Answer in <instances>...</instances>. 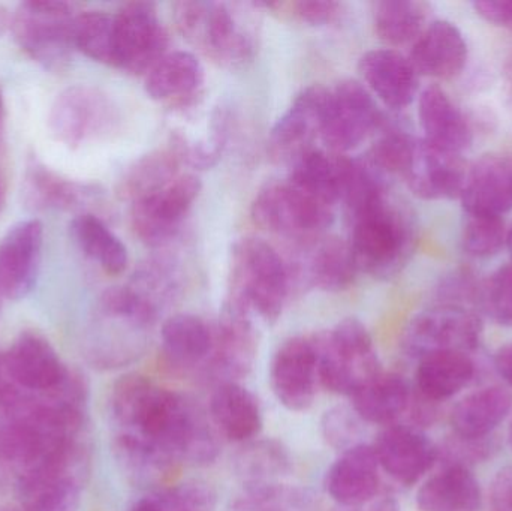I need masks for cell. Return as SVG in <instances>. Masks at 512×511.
<instances>
[{"label":"cell","mask_w":512,"mask_h":511,"mask_svg":"<svg viewBox=\"0 0 512 511\" xmlns=\"http://www.w3.org/2000/svg\"><path fill=\"white\" fill-rule=\"evenodd\" d=\"M110 410L116 435L141 441L176 465L206 467L218 458V432L206 413L144 375H125L114 384Z\"/></svg>","instance_id":"6da1fadb"},{"label":"cell","mask_w":512,"mask_h":511,"mask_svg":"<svg viewBox=\"0 0 512 511\" xmlns=\"http://www.w3.org/2000/svg\"><path fill=\"white\" fill-rule=\"evenodd\" d=\"M174 21L183 38L222 68L252 62L259 47L258 3L177 2Z\"/></svg>","instance_id":"7a4b0ae2"},{"label":"cell","mask_w":512,"mask_h":511,"mask_svg":"<svg viewBox=\"0 0 512 511\" xmlns=\"http://www.w3.org/2000/svg\"><path fill=\"white\" fill-rule=\"evenodd\" d=\"M159 312L131 285L110 287L99 297L86 339L87 360L99 369L137 362L149 347Z\"/></svg>","instance_id":"3957f363"},{"label":"cell","mask_w":512,"mask_h":511,"mask_svg":"<svg viewBox=\"0 0 512 511\" xmlns=\"http://www.w3.org/2000/svg\"><path fill=\"white\" fill-rule=\"evenodd\" d=\"M351 219L349 246L358 272L379 279L396 276L408 263L417 242L411 210L387 192Z\"/></svg>","instance_id":"277c9868"},{"label":"cell","mask_w":512,"mask_h":511,"mask_svg":"<svg viewBox=\"0 0 512 511\" xmlns=\"http://www.w3.org/2000/svg\"><path fill=\"white\" fill-rule=\"evenodd\" d=\"M291 288L289 264L270 243L256 237H243L234 243L228 300L273 324L282 315Z\"/></svg>","instance_id":"5b68a950"},{"label":"cell","mask_w":512,"mask_h":511,"mask_svg":"<svg viewBox=\"0 0 512 511\" xmlns=\"http://www.w3.org/2000/svg\"><path fill=\"white\" fill-rule=\"evenodd\" d=\"M90 473L86 437L63 447L20 474L18 498L23 511H78Z\"/></svg>","instance_id":"8992f818"},{"label":"cell","mask_w":512,"mask_h":511,"mask_svg":"<svg viewBox=\"0 0 512 511\" xmlns=\"http://www.w3.org/2000/svg\"><path fill=\"white\" fill-rule=\"evenodd\" d=\"M319 384L328 392L351 398L382 372L372 335L357 318H345L334 329L318 333Z\"/></svg>","instance_id":"52a82bcc"},{"label":"cell","mask_w":512,"mask_h":511,"mask_svg":"<svg viewBox=\"0 0 512 511\" xmlns=\"http://www.w3.org/2000/svg\"><path fill=\"white\" fill-rule=\"evenodd\" d=\"M74 8L56 0H30L18 5L11 30L18 47L50 71H62L75 50Z\"/></svg>","instance_id":"ba28073f"},{"label":"cell","mask_w":512,"mask_h":511,"mask_svg":"<svg viewBox=\"0 0 512 511\" xmlns=\"http://www.w3.org/2000/svg\"><path fill=\"white\" fill-rule=\"evenodd\" d=\"M252 221L262 230L307 245L321 239L333 224V207L286 182L265 185L251 207Z\"/></svg>","instance_id":"9c48e42d"},{"label":"cell","mask_w":512,"mask_h":511,"mask_svg":"<svg viewBox=\"0 0 512 511\" xmlns=\"http://www.w3.org/2000/svg\"><path fill=\"white\" fill-rule=\"evenodd\" d=\"M48 120L56 140L77 149L113 132L119 123V111L104 90L77 84L56 96Z\"/></svg>","instance_id":"30bf717a"},{"label":"cell","mask_w":512,"mask_h":511,"mask_svg":"<svg viewBox=\"0 0 512 511\" xmlns=\"http://www.w3.org/2000/svg\"><path fill=\"white\" fill-rule=\"evenodd\" d=\"M483 323L474 311L462 305H439L412 318L403 336L409 356L432 353H471L480 344Z\"/></svg>","instance_id":"8fae6325"},{"label":"cell","mask_w":512,"mask_h":511,"mask_svg":"<svg viewBox=\"0 0 512 511\" xmlns=\"http://www.w3.org/2000/svg\"><path fill=\"white\" fill-rule=\"evenodd\" d=\"M167 29L153 3L134 2L114 14V66L146 75L168 53Z\"/></svg>","instance_id":"7c38bea8"},{"label":"cell","mask_w":512,"mask_h":511,"mask_svg":"<svg viewBox=\"0 0 512 511\" xmlns=\"http://www.w3.org/2000/svg\"><path fill=\"white\" fill-rule=\"evenodd\" d=\"M372 93L355 80H343L330 90L322 141L334 153L351 152L382 125Z\"/></svg>","instance_id":"4fadbf2b"},{"label":"cell","mask_w":512,"mask_h":511,"mask_svg":"<svg viewBox=\"0 0 512 511\" xmlns=\"http://www.w3.org/2000/svg\"><path fill=\"white\" fill-rule=\"evenodd\" d=\"M201 192L195 174H180L165 188L132 203V228L146 245L162 246L173 240Z\"/></svg>","instance_id":"5bb4252c"},{"label":"cell","mask_w":512,"mask_h":511,"mask_svg":"<svg viewBox=\"0 0 512 511\" xmlns=\"http://www.w3.org/2000/svg\"><path fill=\"white\" fill-rule=\"evenodd\" d=\"M213 332L215 344L204 369L218 378L219 384L228 381L239 383L251 374L258 356L254 315L243 306L227 300Z\"/></svg>","instance_id":"9a60e30c"},{"label":"cell","mask_w":512,"mask_h":511,"mask_svg":"<svg viewBox=\"0 0 512 511\" xmlns=\"http://www.w3.org/2000/svg\"><path fill=\"white\" fill-rule=\"evenodd\" d=\"M319 384L318 350L313 336H294L279 345L270 365V387L280 405L309 410Z\"/></svg>","instance_id":"2e32d148"},{"label":"cell","mask_w":512,"mask_h":511,"mask_svg":"<svg viewBox=\"0 0 512 511\" xmlns=\"http://www.w3.org/2000/svg\"><path fill=\"white\" fill-rule=\"evenodd\" d=\"M330 90L313 84L301 90L288 110L271 129V156L280 162H294L312 150L313 141L321 137L324 128Z\"/></svg>","instance_id":"e0dca14e"},{"label":"cell","mask_w":512,"mask_h":511,"mask_svg":"<svg viewBox=\"0 0 512 511\" xmlns=\"http://www.w3.org/2000/svg\"><path fill=\"white\" fill-rule=\"evenodd\" d=\"M44 248V225L26 219L9 228L0 239V297L20 300L38 281Z\"/></svg>","instance_id":"ac0fdd59"},{"label":"cell","mask_w":512,"mask_h":511,"mask_svg":"<svg viewBox=\"0 0 512 511\" xmlns=\"http://www.w3.org/2000/svg\"><path fill=\"white\" fill-rule=\"evenodd\" d=\"M203 95L182 107L171 108L174 117L186 120L185 126L173 129L171 149L182 164L194 168L213 167L224 152L228 137V120L221 108L201 113Z\"/></svg>","instance_id":"d6986e66"},{"label":"cell","mask_w":512,"mask_h":511,"mask_svg":"<svg viewBox=\"0 0 512 511\" xmlns=\"http://www.w3.org/2000/svg\"><path fill=\"white\" fill-rule=\"evenodd\" d=\"M466 173L462 156L432 146L424 138H415L402 179L418 198L453 200L462 194Z\"/></svg>","instance_id":"ffe728a7"},{"label":"cell","mask_w":512,"mask_h":511,"mask_svg":"<svg viewBox=\"0 0 512 511\" xmlns=\"http://www.w3.org/2000/svg\"><path fill=\"white\" fill-rule=\"evenodd\" d=\"M12 383L26 393H45L65 381L71 369L62 362L56 348L45 336L24 332L3 353Z\"/></svg>","instance_id":"44dd1931"},{"label":"cell","mask_w":512,"mask_h":511,"mask_svg":"<svg viewBox=\"0 0 512 511\" xmlns=\"http://www.w3.org/2000/svg\"><path fill=\"white\" fill-rule=\"evenodd\" d=\"M379 467L400 485L420 482L439 458L435 444L417 428L387 426L373 444Z\"/></svg>","instance_id":"7402d4cb"},{"label":"cell","mask_w":512,"mask_h":511,"mask_svg":"<svg viewBox=\"0 0 512 511\" xmlns=\"http://www.w3.org/2000/svg\"><path fill=\"white\" fill-rule=\"evenodd\" d=\"M358 71L367 84V90L378 96L387 107L402 110L417 98L420 75L409 57L391 48L367 51Z\"/></svg>","instance_id":"603a6c76"},{"label":"cell","mask_w":512,"mask_h":511,"mask_svg":"<svg viewBox=\"0 0 512 511\" xmlns=\"http://www.w3.org/2000/svg\"><path fill=\"white\" fill-rule=\"evenodd\" d=\"M378 459L372 446L346 450L325 474V491L342 509L361 506L379 494Z\"/></svg>","instance_id":"cb8c5ba5"},{"label":"cell","mask_w":512,"mask_h":511,"mask_svg":"<svg viewBox=\"0 0 512 511\" xmlns=\"http://www.w3.org/2000/svg\"><path fill=\"white\" fill-rule=\"evenodd\" d=\"M466 215L499 216L512 209V161L489 155L466 173L460 194Z\"/></svg>","instance_id":"d4e9b609"},{"label":"cell","mask_w":512,"mask_h":511,"mask_svg":"<svg viewBox=\"0 0 512 511\" xmlns=\"http://www.w3.org/2000/svg\"><path fill=\"white\" fill-rule=\"evenodd\" d=\"M409 60L418 75L450 80L465 69L468 44L456 24L433 21L412 45Z\"/></svg>","instance_id":"484cf974"},{"label":"cell","mask_w":512,"mask_h":511,"mask_svg":"<svg viewBox=\"0 0 512 511\" xmlns=\"http://www.w3.org/2000/svg\"><path fill=\"white\" fill-rule=\"evenodd\" d=\"M309 254L303 264H298L292 279H304L310 287L327 293L348 290L357 278V264L349 242L339 237H324L307 243Z\"/></svg>","instance_id":"4316f807"},{"label":"cell","mask_w":512,"mask_h":511,"mask_svg":"<svg viewBox=\"0 0 512 511\" xmlns=\"http://www.w3.org/2000/svg\"><path fill=\"white\" fill-rule=\"evenodd\" d=\"M204 68L189 51H173L146 74V92L170 108L182 107L203 95Z\"/></svg>","instance_id":"83f0119b"},{"label":"cell","mask_w":512,"mask_h":511,"mask_svg":"<svg viewBox=\"0 0 512 511\" xmlns=\"http://www.w3.org/2000/svg\"><path fill=\"white\" fill-rule=\"evenodd\" d=\"M418 117L424 140L447 152L462 155L472 144V129L465 114L438 86L423 90L418 101Z\"/></svg>","instance_id":"f1b7e54d"},{"label":"cell","mask_w":512,"mask_h":511,"mask_svg":"<svg viewBox=\"0 0 512 511\" xmlns=\"http://www.w3.org/2000/svg\"><path fill=\"white\" fill-rule=\"evenodd\" d=\"M352 159L346 155L309 150L292 162L289 182L310 197L333 207L343 201Z\"/></svg>","instance_id":"f546056e"},{"label":"cell","mask_w":512,"mask_h":511,"mask_svg":"<svg viewBox=\"0 0 512 511\" xmlns=\"http://www.w3.org/2000/svg\"><path fill=\"white\" fill-rule=\"evenodd\" d=\"M210 419L227 440L237 444L258 438L264 425L261 405L254 393L234 381L216 387L210 401Z\"/></svg>","instance_id":"4dcf8cb0"},{"label":"cell","mask_w":512,"mask_h":511,"mask_svg":"<svg viewBox=\"0 0 512 511\" xmlns=\"http://www.w3.org/2000/svg\"><path fill=\"white\" fill-rule=\"evenodd\" d=\"M161 341L168 365L179 371H194L209 363L215 332L197 315L177 314L162 324Z\"/></svg>","instance_id":"1f68e13d"},{"label":"cell","mask_w":512,"mask_h":511,"mask_svg":"<svg viewBox=\"0 0 512 511\" xmlns=\"http://www.w3.org/2000/svg\"><path fill=\"white\" fill-rule=\"evenodd\" d=\"M355 413L364 423L379 426L397 425L411 408L412 390L408 381L391 372H379L351 396Z\"/></svg>","instance_id":"d6a6232c"},{"label":"cell","mask_w":512,"mask_h":511,"mask_svg":"<svg viewBox=\"0 0 512 511\" xmlns=\"http://www.w3.org/2000/svg\"><path fill=\"white\" fill-rule=\"evenodd\" d=\"M420 511H480V483L465 467H445L430 477L417 494Z\"/></svg>","instance_id":"836d02e7"},{"label":"cell","mask_w":512,"mask_h":511,"mask_svg":"<svg viewBox=\"0 0 512 511\" xmlns=\"http://www.w3.org/2000/svg\"><path fill=\"white\" fill-rule=\"evenodd\" d=\"M512 408V395L505 387L493 386L471 393L454 408L451 422L457 437L481 440L504 422Z\"/></svg>","instance_id":"e575fe53"},{"label":"cell","mask_w":512,"mask_h":511,"mask_svg":"<svg viewBox=\"0 0 512 511\" xmlns=\"http://www.w3.org/2000/svg\"><path fill=\"white\" fill-rule=\"evenodd\" d=\"M474 374L475 365L469 354L444 351L421 357L415 380L421 398L436 404L465 389Z\"/></svg>","instance_id":"d590c367"},{"label":"cell","mask_w":512,"mask_h":511,"mask_svg":"<svg viewBox=\"0 0 512 511\" xmlns=\"http://www.w3.org/2000/svg\"><path fill=\"white\" fill-rule=\"evenodd\" d=\"M92 194L87 186L66 179L39 162L27 167L23 195L27 207L38 212L71 210L80 206Z\"/></svg>","instance_id":"8d00e7d4"},{"label":"cell","mask_w":512,"mask_h":511,"mask_svg":"<svg viewBox=\"0 0 512 511\" xmlns=\"http://www.w3.org/2000/svg\"><path fill=\"white\" fill-rule=\"evenodd\" d=\"M71 234L83 254L108 275H122L128 269V249L98 216L78 215L71 222Z\"/></svg>","instance_id":"74e56055"},{"label":"cell","mask_w":512,"mask_h":511,"mask_svg":"<svg viewBox=\"0 0 512 511\" xmlns=\"http://www.w3.org/2000/svg\"><path fill=\"white\" fill-rule=\"evenodd\" d=\"M180 165L182 161L171 146L147 153L125 171L117 192L123 200L135 203L177 179L180 176Z\"/></svg>","instance_id":"f35d334b"},{"label":"cell","mask_w":512,"mask_h":511,"mask_svg":"<svg viewBox=\"0 0 512 511\" xmlns=\"http://www.w3.org/2000/svg\"><path fill=\"white\" fill-rule=\"evenodd\" d=\"M292 470V458L280 441H249L234 458V471L245 482V486L280 482Z\"/></svg>","instance_id":"ab89813d"},{"label":"cell","mask_w":512,"mask_h":511,"mask_svg":"<svg viewBox=\"0 0 512 511\" xmlns=\"http://www.w3.org/2000/svg\"><path fill=\"white\" fill-rule=\"evenodd\" d=\"M430 6L415 0L373 3V24L379 39L393 47L415 42L426 29Z\"/></svg>","instance_id":"60d3db41"},{"label":"cell","mask_w":512,"mask_h":511,"mask_svg":"<svg viewBox=\"0 0 512 511\" xmlns=\"http://www.w3.org/2000/svg\"><path fill=\"white\" fill-rule=\"evenodd\" d=\"M114 455L129 482L140 488L161 489L179 465L134 438L114 435Z\"/></svg>","instance_id":"b9f144b4"},{"label":"cell","mask_w":512,"mask_h":511,"mask_svg":"<svg viewBox=\"0 0 512 511\" xmlns=\"http://www.w3.org/2000/svg\"><path fill=\"white\" fill-rule=\"evenodd\" d=\"M227 511H322L312 491L286 483L245 486Z\"/></svg>","instance_id":"7bdbcfd3"},{"label":"cell","mask_w":512,"mask_h":511,"mask_svg":"<svg viewBox=\"0 0 512 511\" xmlns=\"http://www.w3.org/2000/svg\"><path fill=\"white\" fill-rule=\"evenodd\" d=\"M75 48L95 62L114 66V14L87 11L77 15Z\"/></svg>","instance_id":"ee69618b"},{"label":"cell","mask_w":512,"mask_h":511,"mask_svg":"<svg viewBox=\"0 0 512 511\" xmlns=\"http://www.w3.org/2000/svg\"><path fill=\"white\" fill-rule=\"evenodd\" d=\"M161 511H216L218 494L204 480H185L152 494Z\"/></svg>","instance_id":"f6af8a7d"},{"label":"cell","mask_w":512,"mask_h":511,"mask_svg":"<svg viewBox=\"0 0 512 511\" xmlns=\"http://www.w3.org/2000/svg\"><path fill=\"white\" fill-rule=\"evenodd\" d=\"M508 230L499 216L466 215L462 243L466 254L489 258L507 245Z\"/></svg>","instance_id":"bcb514c9"},{"label":"cell","mask_w":512,"mask_h":511,"mask_svg":"<svg viewBox=\"0 0 512 511\" xmlns=\"http://www.w3.org/2000/svg\"><path fill=\"white\" fill-rule=\"evenodd\" d=\"M414 143L415 137L408 132L390 129L373 144L366 159L385 176L402 177Z\"/></svg>","instance_id":"7dc6e473"},{"label":"cell","mask_w":512,"mask_h":511,"mask_svg":"<svg viewBox=\"0 0 512 511\" xmlns=\"http://www.w3.org/2000/svg\"><path fill=\"white\" fill-rule=\"evenodd\" d=\"M360 419L352 407H334L325 411L321 420L322 437L337 452H346L358 446L361 437Z\"/></svg>","instance_id":"c3c4849f"},{"label":"cell","mask_w":512,"mask_h":511,"mask_svg":"<svg viewBox=\"0 0 512 511\" xmlns=\"http://www.w3.org/2000/svg\"><path fill=\"white\" fill-rule=\"evenodd\" d=\"M480 302L496 323L512 327V263L487 279L480 290Z\"/></svg>","instance_id":"681fc988"},{"label":"cell","mask_w":512,"mask_h":511,"mask_svg":"<svg viewBox=\"0 0 512 511\" xmlns=\"http://www.w3.org/2000/svg\"><path fill=\"white\" fill-rule=\"evenodd\" d=\"M261 8L271 9L282 17L307 23L310 26H325L339 20L343 14L342 3L331 0H298V2H262Z\"/></svg>","instance_id":"f907efd6"},{"label":"cell","mask_w":512,"mask_h":511,"mask_svg":"<svg viewBox=\"0 0 512 511\" xmlns=\"http://www.w3.org/2000/svg\"><path fill=\"white\" fill-rule=\"evenodd\" d=\"M490 452H492V443H489L487 438L466 440V438L457 437L456 441L448 444L445 449V456H447L445 467L469 468V465L474 462L486 459Z\"/></svg>","instance_id":"816d5d0a"},{"label":"cell","mask_w":512,"mask_h":511,"mask_svg":"<svg viewBox=\"0 0 512 511\" xmlns=\"http://www.w3.org/2000/svg\"><path fill=\"white\" fill-rule=\"evenodd\" d=\"M474 8L489 23L512 30V0H478Z\"/></svg>","instance_id":"f5cc1de1"},{"label":"cell","mask_w":512,"mask_h":511,"mask_svg":"<svg viewBox=\"0 0 512 511\" xmlns=\"http://www.w3.org/2000/svg\"><path fill=\"white\" fill-rule=\"evenodd\" d=\"M490 511H512V467L502 468L493 479Z\"/></svg>","instance_id":"db71d44e"},{"label":"cell","mask_w":512,"mask_h":511,"mask_svg":"<svg viewBox=\"0 0 512 511\" xmlns=\"http://www.w3.org/2000/svg\"><path fill=\"white\" fill-rule=\"evenodd\" d=\"M342 511H400V504L393 495L379 492L375 498L367 501V503L351 507V509H342Z\"/></svg>","instance_id":"11a10c76"},{"label":"cell","mask_w":512,"mask_h":511,"mask_svg":"<svg viewBox=\"0 0 512 511\" xmlns=\"http://www.w3.org/2000/svg\"><path fill=\"white\" fill-rule=\"evenodd\" d=\"M495 368L505 383L512 387V344L505 345L496 353Z\"/></svg>","instance_id":"9f6ffc18"},{"label":"cell","mask_w":512,"mask_h":511,"mask_svg":"<svg viewBox=\"0 0 512 511\" xmlns=\"http://www.w3.org/2000/svg\"><path fill=\"white\" fill-rule=\"evenodd\" d=\"M18 392H20V389L9 378L5 362H3V354H0V407L5 405L12 396L17 395Z\"/></svg>","instance_id":"6f0895ef"},{"label":"cell","mask_w":512,"mask_h":511,"mask_svg":"<svg viewBox=\"0 0 512 511\" xmlns=\"http://www.w3.org/2000/svg\"><path fill=\"white\" fill-rule=\"evenodd\" d=\"M129 511H161V509H159L156 501L153 500L152 495H149V497L144 498V500L138 501Z\"/></svg>","instance_id":"680465c9"},{"label":"cell","mask_w":512,"mask_h":511,"mask_svg":"<svg viewBox=\"0 0 512 511\" xmlns=\"http://www.w3.org/2000/svg\"><path fill=\"white\" fill-rule=\"evenodd\" d=\"M12 17L9 15L8 9L0 5V38L5 35L6 30L11 27Z\"/></svg>","instance_id":"91938a15"},{"label":"cell","mask_w":512,"mask_h":511,"mask_svg":"<svg viewBox=\"0 0 512 511\" xmlns=\"http://www.w3.org/2000/svg\"><path fill=\"white\" fill-rule=\"evenodd\" d=\"M3 119H5V99H3L2 89H0V129H2Z\"/></svg>","instance_id":"94428289"},{"label":"cell","mask_w":512,"mask_h":511,"mask_svg":"<svg viewBox=\"0 0 512 511\" xmlns=\"http://www.w3.org/2000/svg\"><path fill=\"white\" fill-rule=\"evenodd\" d=\"M3 201H5V186H3L2 179H0V207L3 206Z\"/></svg>","instance_id":"6125c7cd"},{"label":"cell","mask_w":512,"mask_h":511,"mask_svg":"<svg viewBox=\"0 0 512 511\" xmlns=\"http://www.w3.org/2000/svg\"><path fill=\"white\" fill-rule=\"evenodd\" d=\"M507 246H508V249H510V252L512 255V227L510 228V230H508Z\"/></svg>","instance_id":"be15d7a7"},{"label":"cell","mask_w":512,"mask_h":511,"mask_svg":"<svg viewBox=\"0 0 512 511\" xmlns=\"http://www.w3.org/2000/svg\"><path fill=\"white\" fill-rule=\"evenodd\" d=\"M0 511H23L21 507H3Z\"/></svg>","instance_id":"e7e4bbea"},{"label":"cell","mask_w":512,"mask_h":511,"mask_svg":"<svg viewBox=\"0 0 512 511\" xmlns=\"http://www.w3.org/2000/svg\"><path fill=\"white\" fill-rule=\"evenodd\" d=\"M508 441H510V446L512 449V420H511V425H510V431H508Z\"/></svg>","instance_id":"03108f58"},{"label":"cell","mask_w":512,"mask_h":511,"mask_svg":"<svg viewBox=\"0 0 512 511\" xmlns=\"http://www.w3.org/2000/svg\"><path fill=\"white\" fill-rule=\"evenodd\" d=\"M511 161H512V158H511Z\"/></svg>","instance_id":"003e7915"}]
</instances>
